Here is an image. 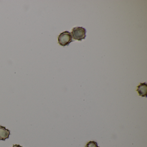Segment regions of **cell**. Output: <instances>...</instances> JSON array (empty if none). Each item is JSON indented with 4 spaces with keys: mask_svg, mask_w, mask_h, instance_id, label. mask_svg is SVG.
Returning a JSON list of instances; mask_svg holds the SVG:
<instances>
[{
    "mask_svg": "<svg viewBox=\"0 0 147 147\" xmlns=\"http://www.w3.org/2000/svg\"><path fill=\"white\" fill-rule=\"evenodd\" d=\"M86 29L82 27H76L72 30V37L75 40L82 41L86 38Z\"/></svg>",
    "mask_w": 147,
    "mask_h": 147,
    "instance_id": "2",
    "label": "cell"
},
{
    "mask_svg": "<svg viewBox=\"0 0 147 147\" xmlns=\"http://www.w3.org/2000/svg\"><path fill=\"white\" fill-rule=\"evenodd\" d=\"M72 34L69 32H63L59 35L58 37V43L62 46H67L73 42Z\"/></svg>",
    "mask_w": 147,
    "mask_h": 147,
    "instance_id": "1",
    "label": "cell"
},
{
    "mask_svg": "<svg viewBox=\"0 0 147 147\" xmlns=\"http://www.w3.org/2000/svg\"><path fill=\"white\" fill-rule=\"evenodd\" d=\"M10 131L6 129L5 127L0 125V140L5 141L9 138L10 135Z\"/></svg>",
    "mask_w": 147,
    "mask_h": 147,
    "instance_id": "4",
    "label": "cell"
},
{
    "mask_svg": "<svg viewBox=\"0 0 147 147\" xmlns=\"http://www.w3.org/2000/svg\"><path fill=\"white\" fill-rule=\"evenodd\" d=\"M138 92V95L142 97H147V85L146 82L141 83L137 86L136 90Z\"/></svg>",
    "mask_w": 147,
    "mask_h": 147,
    "instance_id": "3",
    "label": "cell"
},
{
    "mask_svg": "<svg viewBox=\"0 0 147 147\" xmlns=\"http://www.w3.org/2000/svg\"><path fill=\"white\" fill-rule=\"evenodd\" d=\"M86 147H100L95 141H90L87 143Z\"/></svg>",
    "mask_w": 147,
    "mask_h": 147,
    "instance_id": "5",
    "label": "cell"
},
{
    "mask_svg": "<svg viewBox=\"0 0 147 147\" xmlns=\"http://www.w3.org/2000/svg\"><path fill=\"white\" fill-rule=\"evenodd\" d=\"M12 147H23L22 146H20L19 144H15L13 145Z\"/></svg>",
    "mask_w": 147,
    "mask_h": 147,
    "instance_id": "6",
    "label": "cell"
}]
</instances>
